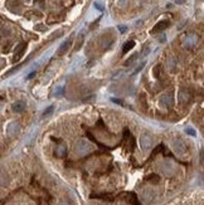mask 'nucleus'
Segmentation results:
<instances>
[{
	"label": "nucleus",
	"mask_w": 204,
	"mask_h": 205,
	"mask_svg": "<svg viewBox=\"0 0 204 205\" xmlns=\"http://www.w3.org/2000/svg\"><path fill=\"white\" fill-rule=\"evenodd\" d=\"M74 151H76V153H78V155L83 156V155L90 153L92 151V145L88 141H86V140H80L77 143H76Z\"/></svg>",
	"instance_id": "f257e3e1"
},
{
	"label": "nucleus",
	"mask_w": 204,
	"mask_h": 205,
	"mask_svg": "<svg viewBox=\"0 0 204 205\" xmlns=\"http://www.w3.org/2000/svg\"><path fill=\"white\" fill-rule=\"evenodd\" d=\"M159 103H160V106L163 107V108L173 107V105H174L173 95H172V93H165V95H163V96L160 97V99H159Z\"/></svg>",
	"instance_id": "f03ea898"
},
{
	"label": "nucleus",
	"mask_w": 204,
	"mask_h": 205,
	"mask_svg": "<svg viewBox=\"0 0 204 205\" xmlns=\"http://www.w3.org/2000/svg\"><path fill=\"white\" fill-rule=\"evenodd\" d=\"M140 145H141V149L144 151H146L149 149H151L152 146V139H151V135L148 132H144L140 137Z\"/></svg>",
	"instance_id": "7ed1b4c3"
},
{
	"label": "nucleus",
	"mask_w": 204,
	"mask_h": 205,
	"mask_svg": "<svg viewBox=\"0 0 204 205\" xmlns=\"http://www.w3.org/2000/svg\"><path fill=\"white\" fill-rule=\"evenodd\" d=\"M56 141H58V143H59V146H57V149H56V156L64 159L67 156V146L63 143V141H61V140H56Z\"/></svg>",
	"instance_id": "20e7f679"
},
{
	"label": "nucleus",
	"mask_w": 204,
	"mask_h": 205,
	"mask_svg": "<svg viewBox=\"0 0 204 205\" xmlns=\"http://www.w3.org/2000/svg\"><path fill=\"white\" fill-rule=\"evenodd\" d=\"M173 145H174V150L179 153V155H184V153L186 152V146H185V143L180 140V139H178V140H175L174 142H173Z\"/></svg>",
	"instance_id": "39448f33"
},
{
	"label": "nucleus",
	"mask_w": 204,
	"mask_h": 205,
	"mask_svg": "<svg viewBox=\"0 0 204 205\" xmlns=\"http://www.w3.org/2000/svg\"><path fill=\"white\" fill-rule=\"evenodd\" d=\"M25 48H27V44H25V43H20L18 47H16L15 54H14V58H13V62H18L19 61V59L22 58V55H23V53H24Z\"/></svg>",
	"instance_id": "423d86ee"
},
{
	"label": "nucleus",
	"mask_w": 204,
	"mask_h": 205,
	"mask_svg": "<svg viewBox=\"0 0 204 205\" xmlns=\"http://www.w3.org/2000/svg\"><path fill=\"white\" fill-rule=\"evenodd\" d=\"M72 40H73V38H70V39H68V40H66L64 42V43L61 45V47H59V49H58V52H57V54L58 55H62V54H64L66 52H67V50L68 49H70L71 48V44H72Z\"/></svg>",
	"instance_id": "0eeeda50"
},
{
	"label": "nucleus",
	"mask_w": 204,
	"mask_h": 205,
	"mask_svg": "<svg viewBox=\"0 0 204 205\" xmlns=\"http://www.w3.org/2000/svg\"><path fill=\"white\" fill-rule=\"evenodd\" d=\"M169 22L168 20H161V22H159L155 27H154V29H152L151 32L152 33H156V32H161V30H165L168 27H169Z\"/></svg>",
	"instance_id": "6e6552de"
},
{
	"label": "nucleus",
	"mask_w": 204,
	"mask_h": 205,
	"mask_svg": "<svg viewBox=\"0 0 204 205\" xmlns=\"http://www.w3.org/2000/svg\"><path fill=\"white\" fill-rule=\"evenodd\" d=\"M12 108H13L14 112H23V111L27 108V103H25L24 101H18L12 106Z\"/></svg>",
	"instance_id": "1a4fd4ad"
},
{
	"label": "nucleus",
	"mask_w": 204,
	"mask_h": 205,
	"mask_svg": "<svg viewBox=\"0 0 204 205\" xmlns=\"http://www.w3.org/2000/svg\"><path fill=\"white\" fill-rule=\"evenodd\" d=\"M6 6L9 8L12 12H14V8L15 6L20 8V0H8V2H6Z\"/></svg>",
	"instance_id": "9d476101"
},
{
	"label": "nucleus",
	"mask_w": 204,
	"mask_h": 205,
	"mask_svg": "<svg viewBox=\"0 0 204 205\" xmlns=\"http://www.w3.org/2000/svg\"><path fill=\"white\" fill-rule=\"evenodd\" d=\"M135 47V42L134 40H129V42H126V43L122 45V53H127L129 50H131L132 48Z\"/></svg>",
	"instance_id": "9b49d317"
},
{
	"label": "nucleus",
	"mask_w": 204,
	"mask_h": 205,
	"mask_svg": "<svg viewBox=\"0 0 204 205\" xmlns=\"http://www.w3.org/2000/svg\"><path fill=\"white\" fill-rule=\"evenodd\" d=\"M91 198H97V199H101V200H108V201H112L114 199H112V196L111 195H106V194H92L91 195Z\"/></svg>",
	"instance_id": "f8f14e48"
},
{
	"label": "nucleus",
	"mask_w": 204,
	"mask_h": 205,
	"mask_svg": "<svg viewBox=\"0 0 204 205\" xmlns=\"http://www.w3.org/2000/svg\"><path fill=\"white\" fill-rule=\"evenodd\" d=\"M84 42V34L83 33H80V35L77 37V42H76V50H78L82 48V44Z\"/></svg>",
	"instance_id": "ddd939ff"
},
{
	"label": "nucleus",
	"mask_w": 204,
	"mask_h": 205,
	"mask_svg": "<svg viewBox=\"0 0 204 205\" xmlns=\"http://www.w3.org/2000/svg\"><path fill=\"white\" fill-rule=\"evenodd\" d=\"M139 55H140L139 53H135V54H132V55H131V57H130V58L127 59V61L124 63V64H125V67H129V66H131V64H132V63L136 61V59L139 58Z\"/></svg>",
	"instance_id": "4468645a"
},
{
	"label": "nucleus",
	"mask_w": 204,
	"mask_h": 205,
	"mask_svg": "<svg viewBox=\"0 0 204 205\" xmlns=\"http://www.w3.org/2000/svg\"><path fill=\"white\" fill-rule=\"evenodd\" d=\"M53 111H54V107L53 106H49L46 111H44V112H43V117H46V116H49L50 113H52L53 112Z\"/></svg>",
	"instance_id": "2eb2a0df"
},
{
	"label": "nucleus",
	"mask_w": 204,
	"mask_h": 205,
	"mask_svg": "<svg viewBox=\"0 0 204 205\" xmlns=\"http://www.w3.org/2000/svg\"><path fill=\"white\" fill-rule=\"evenodd\" d=\"M185 132L188 133V135H190V136H195V135H197V132H195L193 129H190V127H186V129H185Z\"/></svg>",
	"instance_id": "dca6fc26"
},
{
	"label": "nucleus",
	"mask_w": 204,
	"mask_h": 205,
	"mask_svg": "<svg viewBox=\"0 0 204 205\" xmlns=\"http://www.w3.org/2000/svg\"><path fill=\"white\" fill-rule=\"evenodd\" d=\"M149 53H150V49H149V47H145V48L142 49V53H141V55H142V57H145V55H148Z\"/></svg>",
	"instance_id": "f3484780"
},
{
	"label": "nucleus",
	"mask_w": 204,
	"mask_h": 205,
	"mask_svg": "<svg viewBox=\"0 0 204 205\" xmlns=\"http://www.w3.org/2000/svg\"><path fill=\"white\" fill-rule=\"evenodd\" d=\"M36 29H37V30H40V32H44V30H46V27H44V25H42V24H38V25H36Z\"/></svg>",
	"instance_id": "a211bd4d"
},
{
	"label": "nucleus",
	"mask_w": 204,
	"mask_h": 205,
	"mask_svg": "<svg viewBox=\"0 0 204 205\" xmlns=\"http://www.w3.org/2000/svg\"><path fill=\"white\" fill-rule=\"evenodd\" d=\"M118 30H120L121 33H125L127 30V27H125V25H118Z\"/></svg>",
	"instance_id": "6ab92c4d"
},
{
	"label": "nucleus",
	"mask_w": 204,
	"mask_h": 205,
	"mask_svg": "<svg viewBox=\"0 0 204 205\" xmlns=\"http://www.w3.org/2000/svg\"><path fill=\"white\" fill-rule=\"evenodd\" d=\"M144 66H145V64H144V63H141V64L139 66V68H136V69H135V72H134V74H136V73H139V72H140V71L142 69V67H144Z\"/></svg>",
	"instance_id": "aec40b11"
},
{
	"label": "nucleus",
	"mask_w": 204,
	"mask_h": 205,
	"mask_svg": "<svg viewBox=\"0 0 204 205\" xmlns=\"http://www.w3.org/2000/svg\"><path fill=\"white\" fill-rule=\"evenodd\" d=\"M95 6L97 8V9H98V10H101V12H102V10H104V6H102V5L100 4V3H95Z\"/></svg>",
	"instance_id": "412c9836"
},
{
	"label": "nucleus",
	"mask_w": 204,
	"mask_h": 205,
	"mask_svg": "<svg viewBox=\"0 0 204 205\" xmlns=\"http://www.w3.org/2000/svg\"><path fill=\"white\" fill-rule=\"evenodd\" d=\"M159 68H160V67H159V66H156V67H155V69H154V73H155V77H158V74H159Z\"/></svg>",
	"instance_id": "4be33fe9"
},
{
	"label": "nucleus",
	"mask_w": 204,
	"mask_h": 205,
	"mask_svg": "<svg viewBox=\"0 0 204 205\" xmlns=\"http://www.w3.org/2000/svg\"><path fill=\"white\" fill-rule=\"evenodd\" d=\"M112 102H115V103H118V105H122V101L116 99V98H112Z\"/></svg>",
	"instance_id": "5701e85b"
},
{
	"label": "nucleus",
	"mask_w": 204,
	"mask_h": 205,
	"mask_svg": "<svg viewBox=\"0 0 204 205\" xmlns=\"http://www.w3.org/2000/svg\"><path fill=\"white\" fill-rule=\"evenodd\" d=\"M34 76H36V72H33V73H30V74H29V76L27 77V78H28V79H30V78H33V77H34Z\"/></svg>",
	"instance_id": "b1692460"
},
{
	"label": "nucleus",
	"mask_w": 204,
	"mask_h": 205,
	"mask_svg": "<svg viewBox=\"0 0 204 205\" xmlns=\"http://www.w3.org/2000/svg\"><path fill=\"white\" fill-rule=\"evenodd\" d=\"M175 3H176V4H184L185 0H175Z\"/></svg>",
	"instance_id": "393cba45"
},
{
	"label": "nucleus",
	"mask_w": 204,
	"mask_h": 205,
	"mask_svg": "<svg viewBox=\"0 0 204 205\" xmlns=\"http://www.w3.org/2000/svg\"><path fill=\"white\" fill-rule=\"evenodd\" d=\"M165 38H166V37H165V35H164V34H163V35H161V37H160V42H165Z\"/></svg>",
	"instance_id": "a878e982"
},
{
	"label": "nucleus",
	"mask_w": 204,
	"mask_h": 205,
	"mask_svg": "<svg viewBox=\"0 0 204 205\" xmlns=\"http://www.w3.org/2000/svg\"><path fill=\"white\" fill-rule=\"evenodd\" d=\"M200 162L203 164V150H200Z\"/></svg>",
	"instance_id": "bb28decb"
},
{
	"label": "nucleus",
	"mask_w": 204,
	"mask_h": 205,
	"mask_svg": "<svg viewBox=\"0 0 204 205\" xmlns=\"http://www.w3.org/2000/svg\"><path fill=\"white\" fill-rule=\"evenodd\" d=\"M34 2H36V3H43L44 0H34Z\"/></svg>",
	"instance_id": "cd10ccee"
}]
</instances>
